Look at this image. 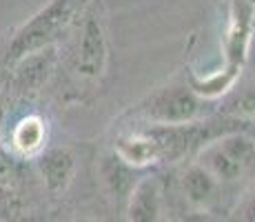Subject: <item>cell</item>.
I'll return each instance as SVG.
<instances>
[{"instance_id":"30bf717a","label":"cell","mask_w":255,"mask_h":222,"mask_svg":"<svg viewBox=\"0 0 255 222\" xmlns=\"http://www.w3.org/2000/svg\"><path fill=\"white\" fill-rule=\"evenodd\" d=\"M38 169L51 194H62L76 176V156L65 147L49 149L38 160Z\"/></svg>"},{"instance_id":"6da1fadb","label":"cell","mask_w":255,"mask_h":222,"mask_svg":"<svg viewBox=\"0 0 255 222\" xmlns=\"http://www.w3.org/2000/svg\"><path fill=\"white\" fill-rule=\"evenodd\" d=\"M195 162L213 174L220 185H238L255 171V142L249 133L231 129L209 140L195 154Z\"/></svg>"},{"instance_id":"ba28073f","label":"cell","mask_w":255,"mask_h":222,"mask_svg":"<svg viewBox=\"0 0 255 222\" xmlns=\"http://www.w3.org/2000/svg\"><path fill=\"white\" fill-rule=\"evenodd\" d=\"M100 176H102V182H105L107 194L111 196V200L116 202V207H120V209L125 211L127 200H129L135 182L144 176V169L127 165L120 156H116V151H111V154L102 156Z\"/></svg>"},{"instance_id":"9c48e42d","label":"cell","mask_w":255,"mask_h":222,"mask_svg":"<svg viewBox=\"0 0 255 222\" xmlns=\"http://www.w3.org/2000/svg\"><path fill=\"white\" fill-rule=\"evenodd\" d=\"M114 151L127 165L138 167V169H149V167L160 162L158 142H155V138L149 133V129L122 131L120 136L116 138Z\"/></svg>"},{"instance_id":"52a82bcc","label":"cell","mask_w":255,"mask_h":222,"mask_svg":"<svg viewBox=\"0 0 255 222\" xmlns=\"http://www.w3.org/2000/svg\"><path fill=\"white\" fill-rule=\"evenodd\" d=\"M162 185L153 174H144L127 200L125 218L131 222H158L162 220Z\"/></svg>"},{"instance_id":"2e32d148","label":"cell","mask_w":255,"mask_h":222,"mask_svg":"<svg viewBox=\"0 0 255 222\" xmlns=\"http://www.w3.org/2000/svg\"><path fill=\"white\" fill-rule=\"evenodd\" d=\"M253 42H255V18H253Z\"/></svg>"},{"instance_id":"8fae6325","label":"cell","mask_w":255,"mask_h":222,"mask_svg":"<svg viewBox=\"0 0 255 222\" xmlns=\"http://www.w3.org/2000/svg\"><path fill=\"white\" fill-rule=\"evenodd\" d=\"M18 62H20V67L16 71V87L20 91H38L47 82L53 69V51L51 47H45L40 51H33L20 58Z\"/></svg>"},{"instance_id":"7a4b0ae2","label":"cell","mask_w":255,"mask_h":222,"mask_svg":"<svg viewBox=\"0 0 255 222\" xmlns=\"http://www.w3.org/2000/svg\"><path fill=\"white\" fill-rule=\"evenodd\" d=\"M87 2L89 0H51L13 36L9 44L7 62H18L29 53L51 47L71 27L76 16L82 13Z\"/></svg>"},{"instance_id":"ac0fdd59","label":"cell","mask_w":255,"mask_h":222,"mask_svg":"<svg viewBox=\"0 0 255 222\" xmlns=\"http://www.w3.org/2000/svg\"><path fill=\"white\" fill-rule=\"evenodd\" d=\"M251 138H253V142H255V131H253V133H251Z\"/></svg>"},{"instance_id":"4fadbf2b","label":"cell","mask_w":255,"mask_h":222,"mask_svg":"<svg viewBox=\"0 0 255 222\" xmlns=\"http://www.w3.org/2000/svg\"><path fill=\"white\" fill-rule=\"evenodd\" d=\"M224 113H227V118H235L240 122H253L255 120V82L249 85L242 93H238L233 100H229Z\"/></svg>"},{"instance_id":"3957f363","label":"cell","mask_w":255,"mask_h":222,"mask_svg":"<svg viewBox=\"0 0 255 222\" xmlns=\"http://www.w3.org/2000/svg\"><path fill=\"white\" fill-rule=\"evenodd\" d=\"M207 111V100L198 96L189 85H169L127 111L133 120L146 125H184V122L200 120Z\"/></svg>"},{"instance_id":"8992f818","label":"cell","mask_w":255,"mask_h":222,"mask_svg":"<svg viewBox=\"0 0 255 222\" xmlns=\"http://www.w3.org/2000/svg\"><path fill=\"white\" fill-rule=\"evenodd\" d=\"M222 189L224 185H220L213 178V174H209L200 162H191L186 165V169L180 174V191L182 198L189 202L193 209L198 211H213L215 207L222 200Z\"/></svg>"},{"instance_id":"5bb4252c","label":"cell","mask_w":255,"mask_h":222,"mask_svg":"<svg viewBox=\"0 0 255 222\" xmlns=\"http://www.w3.org/2000/svg\"><path fill=\"white\" fill-rule=\"evenodd\" d=\"M235 218L255 222V187H253L251 194H247V198H244L242 205L235 209Z\"/></svg>"},{"instance_id":"7c38bea8","label":"cell","mask_w":255,"mask_h":222,"mask_svg":"<svg viewBox=\"0 0 255 222\" xmlns=\"http://www.w3.org/2000/svg\"><path fill=\"white\" fill-rule=\"evenodd\" d=\"M45 138H47L45 120L38 116L24 118L20 125L16 127V131H13V142H16V147L22 154H33V151L42 149Z\"/></svg>"},{"instance_id":"9a60e30c","label":"cell","mask_w":255,"mask_h":222,"mask_svg":"<svg viewBox=\"0 0 255 222\" xmlns=\"http://www.w3.org/2000/svg\"><path fill=\"white\" fill-rule=\"evenodd\" d=\"M13 178V160L0 149V185H7Z\"/></svg>"},{"instance_id":"e0dca14e","label":"cell","mask_w":255,"mask_h":222,"mask_svg":"<svg viewBox=\"0 0 255 222\" xmlns=\"http://www.w3.org/2000/svg\"><path fill=\"white\" fill-rule=\"evenodd\" d=\"M247 2H249V4H251V7H255V0H247Z\"/></svg>"},{"instance_id":"277c9868","label":"cell","mask_w":255,"mask_h":222,"mask_svg":"<svg viewBox=\"0 0 255 222\" xmlns=\"http://www.w3.org/2000/svg\"><path fill=\"white\" fill-rule=\"evenodd\" d=\"M109 67V36H107L105 11L98 0H89L82 9V20L78 29L73 71L80 80L93 82L102 80Z\"/></svg>"},{"instance_id":"5b68a950","label":"cell","mask_w":255,"mask_h":222,"mask_svg":"<svg viewBox=\"0 0 255 222\" xmlns=\"http://www.w3.org/2000/svg\"><path fill=\"white\" fill-rule=\"evenodd\" d=\"M227 9H229L227 31H224L222 38L224 62L220 67V71L227 73L231 80L238 82L253 44L255 7H251L247 0H227Z\"/></svg>"}]
</instances>
